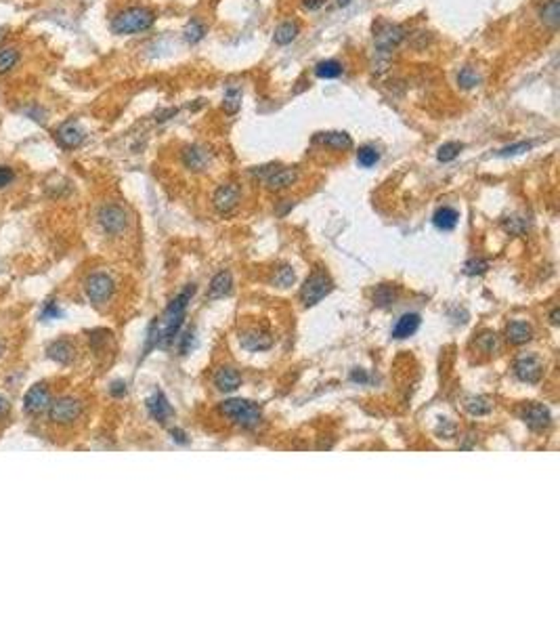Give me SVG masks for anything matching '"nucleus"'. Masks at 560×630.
<instances>
[{
	"mask_svg": "<svg viewBox=\"0 0 560 630\" xmlns=\"http://www.w3.org/2000/svg\"><path fill=\"white\" fill-rule=\"evenodd\" d=\"M181 160L189 170H204L210 162V154L199 146H187L181 154Z\"/></svg>",
	"mask_w": 560,
	"mask_h": 630,
	"instance_id": "17",
	"label": "nucleus"
},
{
	"mask_svg": "<svg viewBox=\"0 0 560 630\" xmlns=\"http://www.w3.org/2000/svg\"><path fill=\"white\" fill-rule=\"evenodd\" d=\"M300 34V26L298 21H284L275 28V34H273V40L275 44L279 46H286V44H292Z\"/></svg>",
	"mask_w": 560,
	"mask_h": 630,
	"instance_id": "24",
	"label": "nucleus"
},
{
	"mask_svg": "<svg viewBox=\"0 0 560 630\" xmlns=\"http://www.w3.org/2000/svg\"><path fill=\"white\" fill-rule=\"evenodd\" d=\"M351 380H353V383H368V374H365L363 370H355V372L351 374Z\"/></svg>",
	"mask_w": 560,
	"mask_h": 630,
	"instance_id": "45",
	"label": "nucleus"
},
{
	"mask_svg": "<svg viewBox=\"0 0 560 630\" xmlns=\"http://www.w3.org/2000/svg\"><path fill=\"white\" fill-rule=\"evenodd\" d=\"M419 315L417 313H405V315H401L399 320H397V324H395V328H392V338H409V336H413L415 332H417V328H419Z\"/></svg>",
	"mask_w": 560,
	"mask_h": 630,
	"instance_id": "21",
	"label": "nucleus"
},
{
	"mask_svg": "<svg viewBox=\"0 0 560 630\" xmlns=\"http://www.w3.org/2000/svg\"><path fill=\"white\" fill-rule=\"evenodd\" d=\"M97 223L103 234L116 238L128 229V213L124 210V206H120L116 202H107V204L99 206V210H97Z\"/></svg>",
	"mask_w": 560,
	"mask_h": 630,
	"instance_id": "7",
	"label": "nucleus"
},
{
	"mask_svg": "<svg viewBox=\"0 0 560 630\" xmlns=\"http://www.w3.org/2000/svg\"><path fill=\"white\" fill-rule=\"evenodd\" d=\"M240 340H242V347H246L248 351H262V349H269L273 344V338L260 330H250L244 336H240Z\"/></svg>",
	"mask_w": 560,
	"mask_h": 630,
	"instance_id": "23",
	"label": "nucleus"
},
{
	"mask_svg": "<svg viewBox=\"0 0 560 630\" xmlns=\"http://www.w3.org/2000/svg\"><path fill=\"white\" fill-rule=\"evenodd\" d=\"M489 269V263L485 259H470L466 265H464V273L466 275H480Z\"/></svg>",
	"mask_w": 560,
	"mask_h": 630,
	"instance_id": "39",
	"label": "nucleus"
},
{
	"mask_svg": "<svg viewBox=\"0 0 560 630\" xmlns=\"http://www.w3.org/2000/svg\"><path fill=\"white\" fill-rule=\"evenodd\" d=\"M11 414V403L5 395H0V420H7Z\"/></svg>",
	"mask_w": 560,
	"mask_h": 630,
	"instance_id": "43",
	"label": "nucleus"
},
{
	"mask_svg": "<svg viewBox=\"0 0 560 630\" xmlns=\"http://www.w3.org/2000/svg\"><path fill=\"white\" fill-rule=\"evenodd\" d=\"M233 288V277L229 271H221L213 277V282H210V288H208V297L210 299H221V297H227Z\"/></svg>",
	"mask_w": 560,
	"mask_h": 630,
	"instance_id": "22",
	"label": "nucleus"
},
{
	"mask_svg": "<svg viewBox=\"0 0 560 630\" xmlns=\"http://www.w3.org/2000/svg\"><path fill=\"white\" fill-rule=\"evenodd\" d=\"M539 19L548 30L556 32L560 26V0H548L539 11Z\"/></svg>",
	"mask_w": 560,
	"mask_h": 630,
	"instance_id": "26",
	"label": "nucleus"
},
{
	"mask_svg": "<svg viewBox=\"0 0 560 630\" xmlns=\"http://www.w3.org/2000/svg\"><path fill=\"white\" fill-rule=\"evenodd\" d=\"M147 410H150L152 418L158 420V423H166V420L170 418V414H172V408H170V403H168V399L162 391H156L147 399Z\"/></svg>",
	"mask_w": 560,
	"mask_h": 630,
	"instance_id": "19",
	"label": "nucleus"
},
{
	"mask_svg": "<svg viewBox=\"0 0 560 630\" xmlns=\"http://www.w3.org/2000/svg\"><path fill=\"white\" fill-rule=\"evenodd\" d=\"M332 279L321 273V271H315L309 275V279L305 282V286L300 288V301L305 307H313L317 305L321 299H325L329 292H332Z\"/></svg>",
	"mask_w": 560,
	"mask_h": 630,
	"instance_id": "8",
	"label": "nucleus"
},
{
	"mask_svg": "<svg viewBox=\"0 0 560 630\" xmlns=\"http://www.w3.org/2000/svg\"><path fill=\"white\" fill-rule=\"evenodd\" d=\"M264 181L271 191H284L298 181V170L296 168H277V170H271Z\"/></svg>",
	"mask_w": 560,
	"mask_h": 630,
	"instance_id": "16",
	"label": "nucleus"
},
{
	"mask_svg": "<svg viewBox=\"0 0 560 630\" xmlns=\"http://www.w3.org/2000/svg\"><path fill=\"white\" fill-rule=\"evenodd\" d=\"M61 315H63V311L59 309V305H57L55 301L44 303V307H42V311H40V320H42V322H48V320H59Z\"/></svg>",
	"mask_w": 560,
	"mask_h": 630,
	"instance_id": "40",
	"label": "nucleus"
},
{
	"mask_svg": "<svg viewBox=\"0 0 560 630\" xmlns=\"http://www.w3.org/2000/svg\"><path fill=\"white\" fill-rule=\"evenodd\" d=\"M185 40L189 42V44H197L199 40H204V36H206V26L199 21V19H191L187 26H185Z\"/></svg>",
	"mask_w": 560,
	"mask_h": 630,
	"instance_id": "32",
	"label": "nucleus"
},
{
	"mask_svg": "<svg viewBox=\"0 0 560 630\" xmlns=\"http://www.w3.org/2000/svg\"><path fill=\"white\" fill-rule=\"evenodd\" d=\"M172 437L179 441V444H187V437H185V433L183 431H179V429H172Z\"/></svg>",
	"mask_w": 560,
	"mask_h": 630,
	"instance_id": "47",
	"label": "nucleus"
},
{
	"mask_svg": "<svg viewBox=\"0 0 560 630\" xmlns=\"http://www.w3.org/2000/svg\"><path fill=\"white\" fill-rule=\"evenodd\" d=\"M13 181H15V170L7 164H0V191L13 185Z\"/></svg>",
	"mask_w": 560,
	"mask_h": 630,
	"instance_id": "41",
	"label": "nucleus"
},
{
	"mask_svg": "<svg viewBox=\"0 0 560 630\" xmlns=\"http://www.w3.org/2000/svg\"><path fill=\"white\" fill-rule=\"evenodd\" d=\"M219 410L223 416H227L229 420H233L235 425H240L244 429H254L262 420L260 408L250 399H227L219 405Z\"/></svg>",
	"mask_w": 560,
	"mask_h": 630,
	"instance_id": "4",
	"label": "nucleus"
},
{
	"mask_svg": "<svg viewBox=\"0 0 560 630\" xmlns=\"http://www.w3.org/2000/svg\"><path fill=\"white\" fill-rule=\"evenodd\" d=\"M397 297H399V292H397V288H392V286H380V288L374 292V301H376V305H380V307H390V305L397 301Z\"/></svg>",
	"mask_w": 560,
	"mask_h": 630,
	"instance_id": "36",
	"label": "nucleus"
},
{
	"mask_svg": "<svg viewBox=\"0 0 560 630\" xmlns=\"http://www.w3.org/2000/svg\"><path fill=\"white\" fill-rule=\"evenodd\" d=\"M458 85L462 87V89H474V87H478L480 85V76L474 72L472 67H462L460 72H458Z\"/></svg>",
	"mask_w": 560,
	"mask_h": 630,
	"instance_id": "35",
	"label": "nucleus"
},
{
	"mask_svg": "<svg viewBox=\"0 0 560 630\" xmlns=\"http://www.w3.org/2000/svg\"><path fill=\"white\" fill-rule=\"evenodd\" d=\"M124 393H126V385H124V383H114V387H111V395L120 397V395H124Z\"/></svg>",
	"mask_w": 560,
	"mask_h": 630,
	"instance_id": "46",
	"label": "nucleus"
},
{
	"mask_svg": "<svg viewBox=\"0 0 560 630\" xmlns=\"http://www.w3.org/2000/svg\"><path fill=\"white\" fill-rule=\"evenodd\" d=\"M464 150V143H458V141H449V143H443L441 148H439V152H437V160L439 162H453L458 156H460V152Z\"/></svg>",
	"mask_w": 560,
	"mask_h": 630,
	"instance_id": "33",
	"label": "nucleus"
},
{
	"mask_svg": "<svg viewBox=\"0 0 560 630\" xmlns=\"http://www.w3.org/2000/svg\"><path fill=\"white\" fill-rule=\"evenodd\" d=\"M521 418H523V423L531 431H543L552 423L550 410L543 403H529V405H525L523 412H521Z\"/></svg>",
	"mask_w": 560,
	"mask_h": 630,
	"instance_id": "13",
	"label": "nucleus"
},
{
	"mask_svg": "<svg viewBox=\"0 0 560 630\" xmlns=\"http://www.w3.org/2000/svg\"><path fill=\"white\" fill-rule=\"evenodd\" d=\"M215 385H217L219 391L231 393V391H235L242 385V374L235 368H231V366H223L215 374Z\"/></svg>",
	"mask_w": 560,
	"mask_h": 630,
	"instance_id": "18",
	"label": "nucleus"
},
{
	"mask_svg": "<svg viewBox=\"0 0 560 630\" xmlns=\"http://www.w3.org/2000/svg\"><path fill=\"white\" fill-rule=\"evenodd\" d=\"M240 107H242V91L235 89V87H229L225 91V97H223V110L233 116V114L240 112Z\"/></svg>",
	"mask_w": 560,
	"mask_h": 630,
	"instance_id": "30",
	"label": "nucleus"
},
{
	"mask_svg": "<svg viewBox=\"0 0 560 630\" xmlns=\"http://www.w3.org/2000/svg\"><path fill=\"white\" fill-rule=\"evenodd\" d=\"M46 416L53 427H61V429L74 427L84 416V401L78 395H59L57 399L51 401Z\"/></svg>",
	"mask_w": 560,
	"mask_h": 630,
	"instance_id": "2",
	"label": "nucleus"
},
{
	"mask_svg": "<svg viewBox=\"0 0 560 630\" xmlns=\"http://www.w3.org/2000/svg\"><path fill=\"white\" fill-rule=\"evenodd\" d=\"M53 401V391L46 383H38L30 387L24 395V412L28 416H40L48 410Z\"/></svg>",
	"mask_w": 560,
	"mask_h": 630,
	"instance_id": "9",
	"label": "nucleus"
},
{
	"mask_svg": "<svg viewBox=\"0 0 560 630\" xmlns=\"http://www.w3.org/2000/svg\"><path fill=\"white\" fill-rule=\"evenodd\" d=\"M466 410L472 414V416H485L494 410V403L489 397H482V395H476V397H468L466 399Z\"/></svg>",
	"mask_w": 560,
	"mask_h": 630,
	"instance_id": "29",
	"label": "nucleus"
},
{
	"mask_svg": "<svg viewBox=\"0 0 560 630\" xmlns=\"http://www.w3.org/2000/svg\"><path fill=\"white\" fill-rule=\"evenodd\" d=\"M7 349H9V347H7V340H5V338H0V360H3V358H5V353H7Z\"/></svg>",
	"mask_w": 560,
	"mask_h": 630,
	"instance_id": "48",
	"label": "nucleus"
},
{
	"mask_svg": "<svg viewBox=\"0 0 560 630\" xmlns=\"http://www.w3.org/2000/svg\"><path fill=\"white\" fill-rule=\"evenodd\" d=\"M342 72H344V67H342V63L336 61V59H325V61H319V63L315 65V76L321 78V80H334V78H338Z\"/></svg>",
	"mask_w": 560,
	"mask_h": 630,
	"instance_id": "27",
	"label": "nucleus"
},
{
	"mask_svg": "<svg viewBox=\"0 0 560 630\" xmlns=\"http://www.w3.org/2000/svg\"><path fill=\"white\" fill-rule=\"evenodd\" d=\"M156 21V13L147 7H128L111 19V32L120 36L147 32Z\"/></svg>",
	"mask_w": 560,
	"mask_h": 630,
	"instance_id": "3",
	"label": "nucleus"
},
{
	"mask_svg": "<svg viewBox=\"0 0 560 630\" xmlns=\"http://www.w3.org/2000/svg\"><path fill=\"white\" fill-rule=\"evenodd\" d=\"M313 143H319L323 148L336 150V152H348L353 148V137L344 130H329V132H317L313 137Z\"/></svg>",
	"mask_w": 560,
	"mask_h": 630,
	"instance_id": "15",
	"label": "nucleus"
},
{
	"mask_svg": "<svg viewBox=\"0 0 560 630\" xmlns=\"http://www.w3.org/2000/svg\"><path fill=\"white\" fill-rule=\"evenodd\" d=\"M84 295L87 299L95 305V307H105L114 295H116V282L114 277L105 271H93L87 279H84Z\"/></svg>",
	"mask_w": 560,
	"mask_h": 630,
	"instance_id": "5",
	"label": "nucleus"
},
{
	"mask_svg": "<svg viewBox=\"0 0 560 630\" xmlns=\"http://www.w3.org/2000/svg\"><path fill=\"white\" fill-rule=\"evenodd\" d=\"M242 200V189L237 183H223L217 191H215V198H213V204L217 208L219 215H229L237 208Z\"/></svg>",
	"mask_w": 560,
	"mask_h": 630,
	"instance_id": "11",
	"label": "nucleus"
},
{
	"mask_svg": "<svg viewBox=\"0 0 560 630\" xmlns=\"http://www.w3.org/2000/svg\"><path fill=\"white\" fill-rule=\"evenodd\" d=\"M433 223L441 231H451L460 223V213H458L455 208H451V206H441L437 213L433 215Z\"/></svg>",
	"mask_w": 560,
	"mask_h": 630,
	"instance_id": "20",
	"label": "nucleus"
},
{
	"mask_svg": "<svg viewBox=\"0 0 560 630\" xmlns=\"http://www.w3.org/2000/svg\"><path fill=\"white\" fill-rule=\"evenodd\" d=\"M193 295H195V286L191 284L166 307L162 317H158L152 324V330H150V336H147V351L152 347L168 344V342L174 340V336L179 334V330L185 322V311H187V305H189Z\"/></svg>",
	"mask_w": 560,
	"mask_h": 630,
	"instance_id": "1",
	"label": "nucleus"
},
{
	"mask_svg": "<svg viewBox=\"0 0 560 630\" xmlns=\"http://www.w3.org/2000/svg\"><path fill=\"white\" fill-rule=\"evenodd\" d=\"M357 162L363 168H372V166H376L380 162V152L374 146H363L357 152Z\"/></svg>",
	"mask_w": 560,
	"mask_h": 630,
	"instance_id": "31",
	"label": "nucleus"
},
{
	"mask_svg": "<svg viewBox=\"0 0 560 630\" xmlns=\"http://www.w3.org/2000/svg\"><path fill=\"white\" fill-rule=\"evenodd\" d=\"M514 374L523 383H539L543 374V364L537 356H523L514 362Z\"/></svg>",
	"mask_w": 560,
	"mask_h": 630,
	"instance_id": "12",
	"label": "nucleus"
},
{
	"mask_svg": "<svg viewBox=\"0 0 560 630\" xmlns=\"http://www.w3.org/2000/svg\"><path fill=\"white\" fill-rule=\"evenodd\" d=\"M294 279H296L294 269H292V267H288V265H284V267H279V269L275 271L273 282H275L279 288H290V286L294 284Z\"/></svg>",
	"mask_w": 560,
	"mask_h": 630,
	"instance_id": "34",
	"label": "nucleus"
},
{
	"mask_svg": "<svg viewBox=\"0 0 560 630\" xmlns=\"http://www.w3.org/2000/svg\"><path fill=\"white\" fill-rule=\"evenodd\" d=\"M405 36H407V32L399 24H392L386 19H378L374 24V46H376L378 55L388 57L405 40Z\"/></svg>",
	"mask_w": 560,
	"mask_h": 630,
	"instance_id": "6",
	"label": "nucleus"
},
{
	"mask_svg": "<svg viewBox=\"0 0 560 630\" xmlns=\"http://www.w3.org/2000/svg\"><path fill=\"white\" fill-rule=\"evenodd\" d=\"M533 148L531 141H521V143H514V146H506L498 152L500 158H510V156H518V154H525Z\"/></svg>",
	"mask_w": 560,
	"mask_h": 630,
	"instance_id": "38",
	"label": "nucleus"
},
{
	"mask_svg": "<svg viewBox=\"0 0 560 630\" xmlns=\"http://www.w3.org/2000/svg\"><path fill=\"white\" fill-rule=\"evenodd\" d=\"M504 229L510 231V234H514V236H518V234H523L527 229V223L523 219H518V217H508L504 221Z\"/></svg>",
	"mask_w": 560,
	"mask_h": 630,
	"instance_id": "42",
	"label": "nucleus"
},
{
	"mask_svg": "<svg viewBox=\"0 0 560 630\" xmlns=\"http://www.w3.org/2000/svg\"><path fill=\"white\" fill-rule=\"evenodd\" d=\"M19 59H21V53H19V49H15V46H7V49H0V76H5V74H9L11 69L19 63Z\"/></svg>",
	"mask_w": 560,
	"mask_h": 630,
	"instance_id": "28",
	"label": "nucleus"
},
{
	"mask_svg": "<svg viewBox=\"0 0 560 630\" xmlns=\"http://www.w3.org/2000/svg\"><path fill=\"white\" fill-rule=\"evenodd\" d=\"M476 347L480 349L482 353H494L498 349V334L496 332H482L478 338H476Z\"/></svg>",
	"mask_w": 560,
	"mask_h": 630,
	"instance_id": "37",
	"label": "nucleus"
},
{
	"mask_svg": "<svg viewBox=\"0 0 560 630\" xmlns=\"http://www.w3.org/2000/svg\"><path fill=\"white\" fill-rule=\"evenodd\" d=\"M327 0H302V7L307 11H319L321 7H325Z\"/></svg>",
	"mask_w": 560,
	"mask_h": 630,
	"instance_id": "44",
	"label": "nucleus"
},
{
	"mask_svg": "<svg viewBox=\"0 0 560 630\" xmlns=\"http://www.w3.org/2000/svg\"><path fill=\"white\" fill-rule=\"evenodd\" d=\"M76 344L69 340V338H57V340H53L48 347H46V356L53 360V362H57V364H61V366H69V364H74V360H76Z\"/></svg>",
	"mask_w": 560,
	"mask_h": 630,
	"instance_id": "14",
	"label": "nucleus"
},
{
	"mask_svg": "<svg viewBox=\"0 0 560 630\" xmlns=\"http://www.w3.org/2000/svg\"><path fill=\"white\" fill-rule=\"evenodd\" d=\"M550 317H552V324H554V326H556V324H558V309H554V311H552V315H550Z\"/></svg>",
	"mask_w": 560,
	"mask_h": 630,
	"instance_id": "49",
	"label": "nucleus"
},
{
	"mask_svg": "<svg viewBox=\"0 0 560 630\" xmlns=\"http://www.w3.org/2000/svg\"><path fill=\"white\" fill-rule=\"evenodd\" d=\"M506 338H508V342H512V344H525V342H529V340L533 338V330H531V326H529L527 322L516 320V322L508 324Z\"/></svg>",
	"mask_w": 560,
	"mask_h": 630,
	"instance_id": "25",
	"label": "nucleus"
},
{
	"mask_svg": "<svg viewBox=\"0 0 560 630\" xmlns=\"http://www.w3.org/2000/svg\"><path fill=\"white\" fill-rule=\"evenodd\" d=\"M87 139V132L80 128L78 122H63L55 128V141L63 150H78Z\"/></svg>",
	"mask_w": 560,
	"mask_h": 630,
	"instance_id": "10",
	"label": "nucleus"
}]
</instances>
